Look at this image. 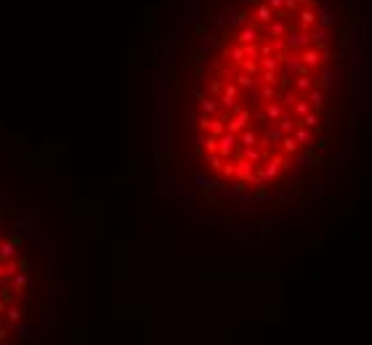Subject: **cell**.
I'll return each mask as SVG.
<instances>
[{"label":"cell","instance_id":"2e32d148","mask_svg":"<svg viewBox=\"0 0 372 345\" xmlns=\"http://www.w3.org/2000/svg\"><path fill=\"white\" fill-rule=\"evenodd\" d=\"M330 85H332V72L327 69L324 75H322V80H319V88H322V90H330Z\"/></svg>","mask_w":372,"mask_h":345},{"label":"cell","instance_id":"8fae6325","mask_svg":"<svg viewBox=\"0 0 372 345\" xmlns=\"http://www.w3.org/2000/svg\"><path fill=\"white\" fill-rule=\"evenodd\" d=\"M277 125H279V130H282V133H285V135H290L292 130H295L298 120H295V117H292V115H287V112H285V115H282L279 120H277Z\"/></svg>","mask_w":372,"mask_h":345},{"label":"cell","instance_id":"ba28073f","mask_svg":"<svg viewBox=\"0 0 372 345\" xmlns=\"http://www.w3.org/2000/svg\"><path fill=\"white\" fill-rule=\"evenodd\" d=\"M327 40H330V37H327L324 27H314V30H311V45H314V48H319V50L327 48Z\"/></svg>","mask_w":372,"mask_h":345},{"label":"cell","instance_id":"6da1fadb","mask_svg":"<svg viewBox=\"0 0 372 345\" xmlns=\"http://www.w3.org/2000/svg\"><path fill=\"white\" fill-rule=\"evenodd\" d=\"M287 50H301V48H306V45H311V32L308 30H290L287 32Z\"/></svg>","mask_w":372,"mask_h":345},{"label":"cell","instance_id":"9c48e42d","mask_svg":"<svg viewBox=\"0 0 372 345\" xmlns=\"http://www.w3.org/2000/svg\"><path fill=\"white\" fill-rule=\"evenodd\" d=\"M292 135H295V141L301 146H308L314 141V135H311V128H306V125H295V130H292Z\"/></svg>","mask_w":372,"mask_h":345},{"label":"cell","instance_id":"4fadbf2b","mask_svg":"<svg viewBox=\"0 0 372 345\" xmlns=\"http://www.w3.org/2000/svg\"><path fill=\"white\" fill-rule=\"evenodd\" d=\"M306 99H308V104H311L314 109H319V106L324 104V90H322V88H311V90L306 93Z\"/></svg>","mask_w":372,"mask_h":345},{"label":"cell","instance_id":"9a60e30c","mask_svg":"<svg viewBox=\"0 0 372 345\" xmlns=\"http://www.w3.org/2000/svg\"><path fill=\"white\" fill-rule=\"evenodd\" d=\"M298 125H306V128H311V130H314V128H319V117H317V112L311 109L306 117H301V120H298Z\"/></svg>","mask_w":372,"mask_h":345},{"label":"cell","instance_id":"7c38bea8","mask_svg":"<svg viewBox=\"0 0 372 345\" xmlns=\"http://www.w3.org/2000/svg\"><path fill=\"white\" fill-rule=\"evenodd\" d=\"M282 115H285V106H282V101H277V99H274V101H269V106H266V117H269V120H274V122H277Z\"/></svg>","mask_w":372,"mask_h":345},{"label":"cell","instance_id":"7a4b0ae2","mask_svg":"<svg viewBox=\"0 0 372 345\" xmlns=\"http://www.w3.org/2000/svg\"><path fill=\"white\" fill-rule=\"evenodd\" d=\"M295 19H298V27H301V30L311 32L314 27H317V8H314V5H301Z\"/></svg>","mask_w":372,"mask_h":345},{"label":"cell","instance_id":"5bb4252c","mask_svg":"<svg viewBox=\"0 0 372 345\" xmlns=\"http://www.w3.org/2000/svg\"><path fill=\"white\" fill-rule=\"evenodd\" d=\"M317 27H324V30H330L332 27V16H330V8H317Z\"/></svg>","mask_w":372,"mask_h":345},{"label":"cell","instance_id":"8992f818","mask_svg":"<svg viewBox=\"0 0 372 345\" xmlns=\"http://www.w3.org/2000/svg\"><path fill=\"white\" fill-rule=\"evenodd\" d=\"M253 14H255V21H258V24H263V27H266L269 21H271L274 16H277V14H274V8H271L269 3H258Z\"/></svg>","mask_w":372,"mask_h":345},{"label":"cell","instance_id":"e0dca14e","mask_svg":"<svg viewBox=\"0 0 372 345\" xmlns=\"http://www.w3.org/2000/svg\"><path fill=\"white\" fill-rule=\"evenodd\" d=\"M266 3L274 8V14H277V11H285V0H266Z\"/></svg>","mask_w":372,"mask_h":345},{"label":"cell","instance_id":"5b68a950","mask_svg":"<svg viewBox=\"0 0 372 345\" xmlns=\"http://www.w3.org/2000/svg\"><path fill=\"white\" fill-rule=\"evenodd\" d=\"M292 88H295L298 93L306 96L308 90L314 88V75H311V72H301V75H295V77H292Z\"/></svg>","mask_w":372,"mask_h":345},{"label":"cell","instance_id":"52a82bcc","mask_svg":"<svg viewBox=\"0 0 372 345\" xmlns=\"http://www.w3.org/2000/svg\"><path fill=\"white\" fill-rule=\"evenodd\" d=\"M279 149L285 151L287 157H295V154H298V149H301V144H298V141H295V135L290 133V135H285V138H282Z\"/></svg>","mask_w":372,"mask_h":345},{"label":"cell","instance_id":"ac0fdd59","mask_svg":"<svg viewBox=\"0 0 372 345\" xmlns=\"http://www.w3.org/2000/svg\"><path fill=\"white\" fill-rule=\"evenodd\" d=\"M319 53H322V61H332V50L330 48H322Z\"/></svg>","mask_w":372,"mask_h":345},{"label":"cell","instance_id":"30bf717a","mask_svg":"<svg viewBox=\"0 0 372 345\" xmlns=\"http://www.w3.org/2000/svg\"><path fill=\"white\" fill-rule=\"evenodd\" d=\"M314 106L308 104V99L303 96V99H295V104H292V115H295V120H301V117H306L308 112H311Z\"/></svg>","mask_w":372,"mask_h":345},{"label":"cell","instance_id":"3957f363","mask_svg":"<svg viewBox=\"0 0 372 345\" xmlns=\"http://www.w3.org/2000/svg\"><path fill=\"white\" fill-rule=\"evenodd\" d=\"M285 69H287V72H292V75H301V72H311V69H308L306 64H303V59H301V50H290V53H287Z\"/></svg>","mask_w":372,"mask_h":345},{"label":"cell","instance_id":"277c9868","mask_svg":"<svg viewBox=\"0 0 372 345\" xmlns=\"http://www.w3.org/2000/svg\"><path fill=\"white\" fill-rule=\"evenodd\" d=\"M301 59H303V64H306L308 69H317V66L322 64V53H319V48H314V45L301 48Z\"/></svg>","mask_w":372,"mask_h":345}]
</instances>
